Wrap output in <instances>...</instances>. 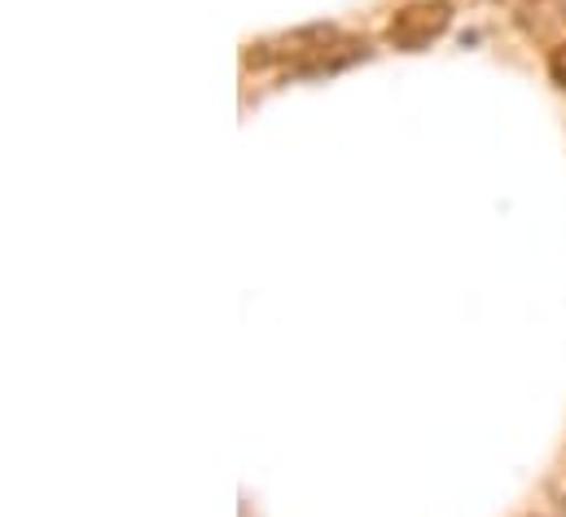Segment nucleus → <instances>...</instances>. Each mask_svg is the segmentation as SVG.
Here are the masks:
<instances>
[{"instance_id":"obj_3","label":"nucleus","mask_w":566,"mask_h":517,"mask_svg":"<svg viewBox=\"0 0 566 517\" xmlns=\"http://www.w3.org/2000/svg\"><path fill=\"white\" fill-rule=\"evenodd\" d=\"M549 80H554L558 88H566V35L554 44V53H549Z\"/></svg>"},{"instance_id":"obj_1","label":"nucleus","mask_w":566,"mask_h":517,"mask_svg":"<svg viewBox=\"0 0 566 517\" xmlns=\"http://www.w3.org/2000/svg\"><path fill=\"white\" fill-rule=\"evenodd\" d=\"M365 40H347L334 27H303L294 35H277L251 44L247 66H290V71H334L352 57H365Z\"/></svg>"},{"instance_id":"obj_2","label":"nucleus","mask_w":566,"mask_h":517,"mask_svg":"<svg viewBox=\"0 0 566 517\" xmlns=\"http://www.w3.org/2000/svg\"><path fill=\"white\" fill-rule=\"evenodd\" d=\"M452 22V4L448 0H413L405 4L391 27H387V40L400 49V53H422L430 40H439Z\"/></svg>"}]
</instances>
